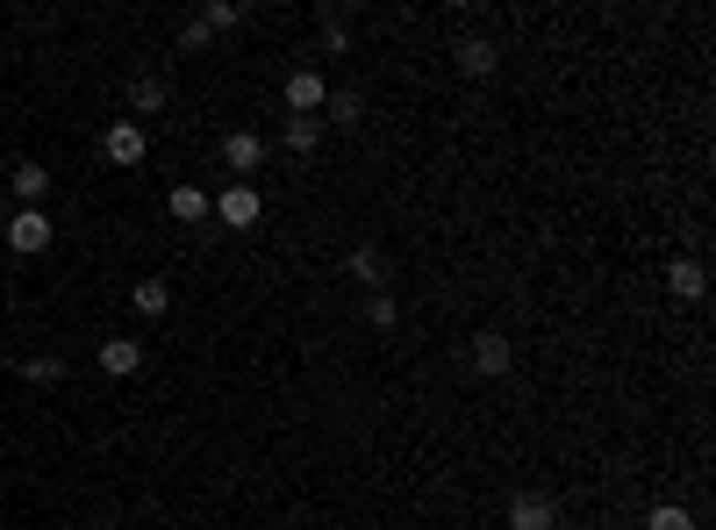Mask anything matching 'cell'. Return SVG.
I'll return each mask as SVG.
<instances>
[{"label":"cell","instance_id":"2","mask_svg":"<svg viewBox=\"0 0 716 530\" xmlns=\"http://www.w3.org/2000/svg\"><path fill=\"white\" fill-rule=\"evenodd\" d=\"M101 158H108V165H144L151 158L144 123H108V129H101Z\"/></svg>","mask_w":716,"mask_h":530},{"label":"cell","instance_id":"3","mask_svg":"<svg viewBox=\"0 0 716 530\" xmlns=\"http://www.w3.org/2000/svg\"><path fill=\"white\" fill-rule=\"evenodd\" d=\"M501 517H509V530H559V523H567L552 495H509V509H501Z\"/></svg>","mask_w":716,"mask_h":530},{"label":"cell","instance_id":"5","mask_svg":"<svg viewBox=\"0 0 716 530\" xmlns=\"http://www.w3.org/2000/svg\"><path fill=\"white\" fill-rule=\"evenodd\" d=\"M51 237H58V230H51V216H43V208H22V216L8 222V245L22 251V259H37V251H51Z\"/></svg>","mask_w":716,"mask_h":530},{"label":"cell","instance_id":"15","mask_svg":"<svg viewBox=\"0 0 716 530\" xmlns=\"http://www.w3.org/2000/svg\"><path fill=\"white\" fill-rule=\"evenodd\" d=\"M129 301H136V315H165V309H173V287H165V280H136Z\"/></svg>","mask_w":716,"mask_h":530},{"label":"cell","instance_id":"7","mask_svg":"<svg viewBox=\"0 0 716 530\" xmlns=\"http://www.w3.org/2000/svg\"><path fill=\"white\" fill-rule=\"evenodd\" d=\"M222 165H230V173H258V165H266V136L258 129H230L222 136Z\"/></svg>","mask_w":716,"mask_h":530},{"label":"cell","instance_id":"4","mask_svg":"<svg viewBox=\"0 0 716 530\" xmlns=\"http://www.w3.org/2000/svg\"><path fill=\"white\" fill-rule=\"evenodd\" d=\"M323 101H330V80L315 65L287 72V115H323Z\"/></svg>","mask_w":716,"mask_h":530},{"label":"cell","instance_id":"6","mask_svg":"<svg viewBox=\"0 0 716 530\" xmlns=\"http://www.w3.org/2000/svg\"><path fill=\"white\" fill-rule=\"evenodd\" d=\"M509 366H516V344L501 337V330H480V337H474V373H480V381H501Z\"/></svg>","mask_w":716,"mask_h":530},{"label":"cell","instance_id":"11","mask_svg":"<svg viewBox=\"0 0 716 530\" xmlns=\"http://www.w3.org/2000/svg\"><path fill=\"white\" fill-rule=\"evenodd\" d=\"M452 58H459V72H474V80H487V72L501 65V51H495V43H487V37H466V43H459V51H452Z\"/></svg>","mask_w":716,"mask_h":530},{"label":"cell","instance_id":"8","mask_svg":"<svg viewBox=\"0 0 716 530\" xmlns=\"http://www.w3.org/2000/svg\"><path fill=\"white\" fill-rule=\"evenodd\" d=\"M136 366H144V344H136V337H101V373H115V381H129Z\"/></svg>","mask_w":716,"mask_h":530},{"label":"cell","instance_id":"18","mask_svg":"<svg viewBox=\"0 0 716 530\" xmlns=\"http://www.w3.org/2000/svg\"><path fill=\"white\" fill-rule=\"evenodd\" d=\"M129 101H136V108H144V115H158L165 101H173V86H165V80H151V72H144V80L129 86Z\"/></svg>","mask_w":716,"mask_h":530},{"label":"cell","instance_id":"20","mask_svg":"<svg viewBox=\"0 0 716 530\" xmlns=\"http://www.w3.org/2000/svg\"><path fill=\"white\" fill-rule=\"evenodd\" d=\"M365 323H373V330H394V323H402V301H394V294H373V301H365Z\"/></svg>","mask_w":716,"mask_h":530},{"label":"cell","instance_id":"9","mask_svg":"<svg viewBox=\"0 0 716 530\" xmlns=\"http://www.w3.org/2000/svg\"><path fill=\"white\" fill-rule=\"evenodd\" d=\"M666 287H674V301H703V294H709L703 259H674V266H666Z\"/></svg>","mask_w":716,"mask_h":530},{"label":"cell","instance_id":"12","mask_svg":"<svg viewBox=\"0 0 716 530\" xmlns=\"http://www.w3.org/2000/svg\"><path fill=\"white\" fill-rule=\"evenodd\" d=\"M14 194H22V208H43V194H51V173H43L37 158L14 165Z\"/></svg>","mask_w":716,"mask_h":530},{"label":"cell","instance_id":"1","mask_svg":"<svg viewBox=\"0 0 716 530\" xmlns=\"http://www.w3.org/2000/svg\"><path fill=\"white\" fill-rule=\"evenodd\" d=\"M208 216H216L222 230H251V222L266 216V201H258V187H251V179H237V187L208 194Z\"/></svg>","mask_w":716,"mask_h":530},{"label":"cell","instance_id":"16","mask_svg":"<svg viewBox=\"0 0 716 530\" xmlns=\"http://www.w3.org/2000/svg\"><path fill=\"white\" fill-rule=\"evenodd\" d=\"M165 208H173L179 222H208V194L201 187H173V194H165Z\"/></svg>","mask_w":716,"mask_h":530},{"label":"cell","instance_id":"21","mask_svg":"<svg viewBox=\"0 0 716 530\" xmlns=\"http://www.w3.org/2000/svg\"><path fill=\"white\" fill-rule=\"evenodd\" d=\"M22 373L37 387H58V381H65V358H22Z\"/></svg>","mask_w":716,"mask_h":530},{"label":"cell","instance_id":"17","mask_svg":"<svg viewBox=\"0 0 716 530\" xmlns=\"http://www.w3.org/2000/svg\"><path fill=\"white\" fill-rule=\"evenodd\" d=\"M344 266H352V280H365V287H380V280H387V259H380L373 245H359V251H352V259H344Z\"/></svg>","mask_w":716,"mask_h":530},{"label":"cell","instance_id":"14","mask_svg":"<svg viewBox=\"0 0 716 530\" xmlns=\"http://www.w3.org/2000/svg\"><path fill=\"white\" fill-rule=\"evenodd\" d=\"M280 144H287V150H315V144H323V115H287Z\"/></svg>","mask_w":716,"mask_h":530},{"label":"cell","instance_id":"10","mask_svg":"<svg viewBox=\"0 0 716 530\" xmlns=\"http://www.w3.org/2000/svg\"><path fill=\"white\" fill-rule=\"evenodd\" d=\"M323 115H330V129H359V123H365V101L352 94V86H330Z\"/></svg>","mask_w":716,"mask_h":530},{"label":"cell","instance_id":"13","mask_svg":"<svg viewBox=\"0 0 716 530\" xmlns=\"http://www.w3.org/2000/svg\"><path fill=\"white\" fill-rule=\"evenodd\" d=\"M237 22H243L237 0H208V8L194 14V29H201V37H222V29H237Z\"/></svg>","mask_w":716,"mask_h":530},{"label":"cell","instance_id":"19","mask_svg":"<svg viewBox=\"0 0 716 530\" xmlns=\"http://www.w3.org/2000/svg\"><path fill=\"white\" fill-rule=\"evenodd\" d=\"M645 530H703V523H695V517H688V509H681V502H660V509H652V517H645Z\"/></svg>","mask_w":716,"mask_h":530}]
</instances>
